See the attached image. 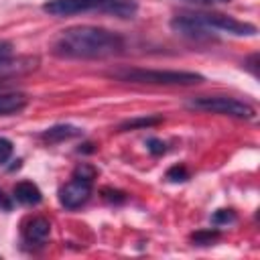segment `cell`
Instances as JSON below:
<instances>
[{"instance_id": "cell-18", "label": "cell", "mask_w": 260, "mask_h": 260, "mask_svg": "<svg viewBox=\"0 0 260 260\" xmlns=\"http://www.w3.org/2000/svg\"><path fill=\"white\" fill-rule=\"evenodd\" d=\"M102 197L110 203H124L126 201V193L122 191H116V189H110V187H104L102 189Z\"/></svg>"}, {"instance_id": "cell-4", "label": "cell", "mask_w": 260, "mask_h": 260, "mask_svg": "<svg viewBox=\"0 0 260 260\" xmlns=\"http://www.w3.org/2000/svg\"><path fill=\"white\" fill-rule=\"evenodd\" d=\"M195 16L213 35L225 32V35H234V37H256V32H258V28L252 22H244V20H238L234 16H228V14H219V12H195Z\"/></svg>"}, {"instance_id": "cell-22", "label": "cell", "mask_w": 260, "mask_h": 260, "mask_svg": "<svg viewBox=\"0 0 260 260\" xmlns=\"http://www.w3.org/2000/svg\"><path fill=\"white\" fill-rule=\"evenodd\" d=\"M0 209H2V211H10V209H12V201H10L2 191H0Z\"/></svg>"}, {"instance_id": "cell-2", "label": "cell", "mask_w": 260, "mask_h": 260, "mask_svg": "<svg viewBox=\"0 0 260 260\" xmlns=\"http://www.w3.org/2000/svg\"><path fill=\"white\" fill-rule=\"evenodd\" d=\"M114 79L126 83H144V85H197L203 83L205 77L195 71H173V69H142V67H126L114 69L108 73Z\"/></svg>"}, {"instance_id": "cell-21", "label": "cell", "mask_w": 260, "mask_h": 260, "mask_svg": "<svg viewBox=\"0 0 260 260\" xmlns=\"http://www.w3.org/2000/svg\"><path fill=\"white\" fill-rule=\"evenodd\" d=\"M181 2H187V4H203V6H211V4H225V2H232V0H181Z\"/></svg>"}, {"instance_id": "cell-5", "label": "cell", "mask_w": 260, "mask_h": 260, "mask_svg": "<svg viewBox=\"0 0 260 260\" xmlns=\"http://www.w3.org/2000/svg\"><path fill=\"white\" fill-rule=\"evenodd\" d=\"M93 191V179L81 177V175H71V179L59 187V203L65 209H77L81 205H85L91 197Z\"/></svg>"}, {"instance_id": "cell-3", "label": "cell", "mask_w": 260, "mask_h": 260, "mask_svg": "<svg viewBox=\"0 0 260 260\" xmlns=\"http://www.w3.org/2000/svg\"><path fill=\"white\" fill-rule=\"evenodd\" d=\"M191 110H201V112H211V114H221L230 118H240V120H252L256 116L254 106H250L244 100L238 98H228V95H199L191 98L187 102Z\"/></svg>"}, {"instance_id": "cell-6", "label": "cell", "mask_w": 260, "mask_h": 260, "mask_svg": "<svg viewBox=\"0 0 260 260\" xmlns=\"http://www.w3.org/2000/svg\"><path fill=\"white\" fill-rule=\"evenodd\" d=\"M110 2L112 0H47L43 4V12H47L49 16H57V18L81 14L87 10L104 12Z\"/></svg>"}, {"instance_id": "cell-11", "label": "cell", "mask_w": 260, "mask_h": 260, "mask_svg": "<svg viewBox=\"0 0 260 260\" xmlns=\"http://www.w3.org/2000/svg\"><path fill=\"white\" fill-rule=\"evenodd\" d=\"M162 118L160 116H140V118H132V120H126L118 126L120 132H128V130H140V128H150V126H156L160 124Z\"/></svg>"}, {"instance_id": "cell-19", "label": "cell", "mask_w": 260, "mask_h": 260, "mask_svg": "<svg viewBox=\"0 0 260 260\" xmlns=\"http://www.w3.org/2000/svg\"><path fill=\"white\" fill-rule=\"evenodd\" d=\"M12 43L8 41H0V63H6L12 59Z\"/></svg>"}, {"instance_id": "cell-14", "label": "cell", "mask_w": 260, "mask_h": 260, "mask_svg": "<svg viewBox=\"0 0 260 260\" xmlns=\"http://www.w3.org/2000/svg\"><path fill=\"white\" fill-rule=\"evenodd\" d=\"M165 179H167V181H171V183H183V181H187V179H189V169H187L183 162L173 165V167L165 173Z\"/></svg>"}, {"instance_id": "cell-12", "label": "cell", "mask_w": 260, "mask_h": 260, "mask_svg": "<svg viewBox=\"0 0 260 260\" xmlns=\"http://www.w3.org/2000/svg\"><path fill=\"white\" fill-rule=\"evenodd\" d=\"M32 67H35V65H32L30 59H22V61H18L16 65L12 63V59L6 61V63H0V81H2V79H8V77H12V75L24 73V71H28V69H32Z\"/></svg>"}, {"instance_id": "cell-7", "label": "cell", "mask_w": 260, "mask_h": 260, "mask_svg": "<svg viewBox=\"0 0 260 260\" xmlns=\"http://www.w3.org/2000/svg\"><path fill=\"white\" fill-rule=\"evenodd\" d=\"M51 234V223L47 217L43 215H35V217H28L24 223H22V240L24 244H30V246H43L47 242Z\"/></svg>"}, {"instance_id": "cell-9", "label": "cell", "mask_w": 260, "mask_h": 260, "mask_svg": "<svg viewBox=\"0 0 260 260\" xmlns=\"http://www.w3.org/2000/svg\"><path fill=\"white\" fill-rule=\"evenodd\" d=\"M12 199L20 205H39L43 193L32 181H18L12 189Z\"/></svg>"}, {"instance_id": "cell-10", "label": "cell", "mask_w": 260, "mask_h": 260, "mask_svg": "<svg viewBox=\"0 0 260 260\" xmlns=\"http://www.w3.org/2000/svg\"><path fill=\"white\" fill-rule=\"evenodd\" d=\"M28 98L20 91H8L0 93V116H14L26 108Z\"/></svg>"}, {"instance_id": "cell-17", "label": "cell", "mask_w": 260, "mask_h": 260, "mask_svg": "<svg viewBox=\"0 0 260 260\" xmlns=\"http://www.w3.org/2000/svg\"><path fill=\"white\" fill-rule=\"evenodd\" d=\"M144 146H146V150H148L152 156H158V154H165V152H167V144H165L160 138H146Z\"/></svg>"}, {"instance_id": "cell-15", "label": "cell", "mask_w": 260, "mask_h": 260, "mask_svg": "<svg viewBox=\"0 0 260 260\" xmlns=\"http://www.w3.org/2000/svg\"><path fill=\"white\" fill-rule=\"evenodd\" d=\"M236 219H238V215H236V211L234 209H217L213 215H211V223L213 225H232V223H236Z\"/></svg>"}, {"instance_id": "cell-8", "label": "cell", "mask_w": 260, "mask_h": 260, "mask_svg": "<svg viewBox=\"0 0 260 260\" xmlns=\"http://www.w3.org/2000/svg\"><path fill=\"white\" fill-rule=\"evenodd\" d=\"M81 136V128L73 126V124H55L51 128H45L41 134H39V140H43L45 144H61L65 140H71V138H77Z\"/></svg>"}, {"instance_id": "cell-16", "label": "cell", "mask_w": 260, "mask_h": 260, "mask_svg": "<svg viewBox=\"0 0 260 260\" xmlns=\"http://www.w3.org/2000/svg\"><path fill=\"white\" fill-rule=\"evenodd\" d=\"M12 154H14V144H12V140L0 136V167H4V165L12 158Z\"/></svg>"}, {"instance_id": "cell-13", "label": "cell", "mask_w": 260, "mask_h": 260, "mask_svg": "<svg viewBox=\"0 0 260 260\" xmlns=\"http://www.w3.org/2000/svg\"><path fill=\"white\" fill-rule=\"evenodd\" d=\"M215 240H219V230H197L195 234H191V242L195 246H211Z\"/></svg>"}, {"instance_id": "cell-20", "label": "cell", "mask_w": 260, "mask_h": 260, "mask_svg": "<svg viewBox=\"0 0 260 260\" xmlns=\"http://www.w3.org/2000/svg\"><path fill=\"white\" fill-rule=\"evenodd\" d=\"M256 63H258V53L250 55V59H246V61H244V67H246V69H250V73H252L254 77L258 75V67H256Z\"/></svg>"}, {"instance_id": "cell-1", "label": "cell", "mask_w": 260, "mask_h": 260, "mask_svg": "<svg viewBox=\"0 0 260 260\" xmlns=\"http://www.w3.org/2000/svg\"><path fill=\"white\" fill-rule=\"evenodd\" d=\"M122 35L102 26H69L51 41V53L61 59H106L120 55Z\"/></svg>"}]
</instances>
